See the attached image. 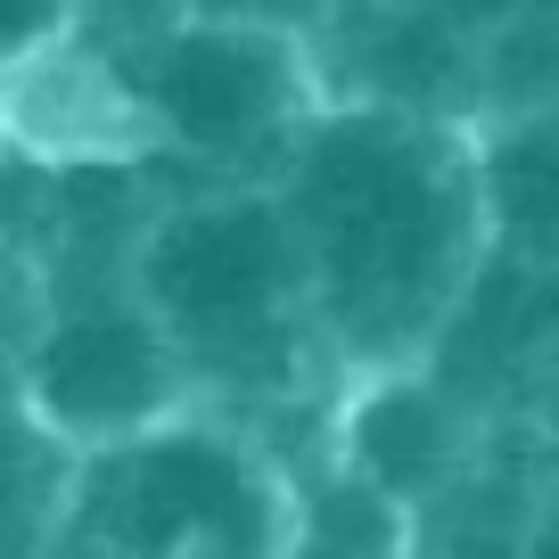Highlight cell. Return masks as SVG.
Returning <instances> with one entry per match:
<instances>
[{
	"label": "cell",
	"mask_w": 559,
	"mask_h": 559,
	"mask_svg": "<svg viewBox=\"0 0 559 559\" xmlns=\"http://www.w3.org/2000/svg\"><path fill=\"white\" fill-rule=\"evenodd\" d=\"M280 198L313 263L330 354L403 370L444 346L493 223L486 157H469L453 123L379 99L321 107L280 174Z\"/></svg>",
	"instance_id": "cell-1"
},
{
	"label": "cell",
	"mask_w": 559,
	"mask_h": 559,
	"mask_svg": "<svg viewBox=\"0 0 559 559\" xmlns=\"http://www.w3.org/2000/svg\"><path fill=\"white\" fill-rule=\"evenodd\" d=\"M132 280L181 337L198 386L280 403L313 379V354H330L313 263L280 190H230L157 214L132 247Z\"/></svg>",
	"instance_id": "cell-2"
},
{
	"label": "cell",
	"mask_w": 559,
	"mask_h": 559,
	"mask_svg": "<svg viewBox=\"0 0 559 559\" xmlns=\"http://www.w3.org/2000/svg\"><path fill=\"white\" fill-rule=\"evenodd\" d=\"M123 67L157 157H190L206 174L288 165L321 116V67L288 17L255 9H181L157 34L107 41Z\"/></svg>",
	"instance_id": "cell-3"
},
{
	"label": "cell",
	"mask_w": 559,
	"mask_h": 559,
	"mask_svg": "<svg viewBox=\"0 0 559 559\" xmlns=\"http://www.w3.org/2000/svg\"><path fill=\"white\" fill-rule=\"evenodd\" d=\"M74 526L99 559H280L297 510L239 437L181 412L148 437L83 453Z\"/></svg>",
	"instance_id": "cell-4"
},
{
	"label": "cell",
	"mask_w": 559,
	"mask_h": 559,
	"mask_svg": "<svg viewBox=\"0 0 559 559\" xmlns=\"http://www.w3.org/2000/svg\"><path fill=\"white\" fill-rule=\"evenodd\" d=\"M25 370V419L50 428L74 453L148 437L198 403V370L140 280H99V288H58L50 313L25 321L17 337Z\"/></svg>",
	"instance_id": "cell-5"
},
{
	"label": "cell",
	"mask_w": 559,
	"mask_h": 559,
	"mask_svg": "<svg viewBox=\"0 0 559 559\" xmlns=\"http://www.w3.org/2000/svg\"><path fill=\"white\" fill-rule=\"evenodd\" d=\"M469 453V412L453 386L412 379V370H379L346 412V469H362L395 502H428L461 477Z\"/></svg>",
	"instance_id": "cell-6"
},
{
	"label": "cell",
	"mask_w": 559,
	"mask_h": 559,
	"mask_svg": "<svg viewBox=\"0 0 559 559\" xmlns=\"http://www.w3.org/2000/svg\"><path fill=\"white\" fill-rule=\"evenodd\" d=\"M486 190H493V223L535 263H559V107L526 116L502 157H486Z\"/></svg>",
	"instance_id": "cell-7"
},
{
	"label": "cell",
	"mask_w": 559,
	"mask_h": 559,
	"mask_svg": "<svg viewBox=\"0 0 559 559\" xmlns=\"http://www.w3.org/2000/svg\"><path fill=\"white\" fill-rule=\"evenodd\" d=\"M91 17V0H9V58H34V50H58V41H74Z\"/></svg>",
	"instance_id": "cell-8"
},
{
	"label": "cell",
	"mask_w": 559,
	"mask_h": 559,
	"mask_svg": "<svg viewBox=\"0 0 559 559\" xmlns=\"http://www.w3.org/2000/svg\"><path fill=\"white\" fill-rule=\"evenodd\" d=\"M437 9H444V17H453L461 34H469V41H486L493 25L526 17V9H551V0H437Z\"/></svg>",
	"instance_id": "cell-9"
},
{
	"label": "cell",
	"mask_w": 559,
	"mask_h": 559,
	"mask_svg": "<svg viewBox=\"0 0 559 559\" xmlns=\"http://www.w3.org/2000/svg\"><path fill=\"white\" fill-rule=\"evenodd\" d=\"M519 559H559V519H551V526H543V535H535V543H519Z\"/></svg>",
	"instance_id": "cell-10"
},
{
	"label": "cell",
	"mask_w": 559,
	"mask_h": 559,
	"mask_svg": "<svg viewBox=\"0 0 559 559\" xmlns=\"http://www.w3.org/2000/svg\"><path fill=\"white\" fill-rule=\"evenodd\" d=\"M543 379H551V412H559V346H551V362H543Z\"/></svg>",
	"instance_id": "cell-11"
}]
</instances>
